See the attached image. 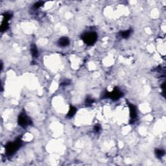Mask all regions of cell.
I'll return each mask as SVG.
<instances>
[{"instance_id": "52a82bcc", "label": "cell", "mask_w": 166, "mask_h": 166, "mask_svg": "<svg viewBox=\"0 0 166 166\" xmlns=\"http://www.w3.org/2000/svg\"><path fill=\"white\" fill-rule=\"evenodd\" d=\"M70 44V40L67 37H62L58 41V45L60 47H66Z\"/></svg>"}, {"instance_id": "4fadbf2b", "label": "cell", "mask_w": 166, "mask_h": 166, "mask_svg": "<svg viewBox=\"0 0 166 166\" xmlns=\"http://www.w3.org/2000/svg\"><path fill=\"white\" fill-rule=\"evenodd\" d=\"M44 3V1H38V2L37 3L34 4V7L35 8V9H38V8L40 7H41L42 5Z\"/></svg>"}, {"instance_id": "30bf717a", "label": "cell", "mask_w": 166, "mask_h": 166, "mask_svg": "<svg viewBox=\"0 0 166 166\" xmlns=\"http://www.w3.org/2000/svg\"><path fill=\"white\" fill-rule=\"evenodd\" d=\"M76 112H77V108H76L75 107H74V106H70V110H69L68 113V114H67V117H73V116L75 114Z\"/></svg>"}, {"instance_id": "7a4b0ae2", "label": "cell", "mask_w": 166, "mask_h": 166, "mask_svg": "<svg viewBox=\"0 0 166 166\" xmlns=\"http://www.w3.org/2000/svg\"><path fill=\"white\" fill-rule=\"evenodd\" d=\"M19 125L23 128H25L29 125H31L33 122L25 112H21L19 115L18 120Z\"/></svg>"}, {"instance_id": "5b68a950", "label": "cell", "mask_w": 166, "mask_h": 166, "mask_svg": "<svg viewBox=\"0 0 166 166\" xmlns=\"http://www.w3.org/2000/svg\"><path fill=\"white\" fill-rule=\"evenodd\" d=\"M11 18V14L10 13H5V16H4V20L2 24H1V31L3 32L5 31H6L8 28V22L10 20Z\"/></svg>"}, {"instance_id": "7c38bea8", "label": "cell", "mask_w": 166, "mask_h": 166, "mask_svg": "<svg viewBox=\"0 0 166 166\" xmlns=\"http://www.w3.org/2000/svg\"><path fill=\"white\" fill-rule=\"evenodd\" d=\"M94 102V99H92V98H90L88 97L86 99V100L85 103L86 106H90V105H92V103H93Z\"/></svg>"}, {"instance_id": "277c9868", "label": "cell", "mask_w": 166, "mask_h": 166, "mask_svg": "<svg viewBox=\"0 0 166 166\" xmlns=\"http://www.w3.org/2000/svg\"><path fill=\"white\" fill-rule=\"evenodd\" d=\"M123 95V94L120 90L115 88L114 90L111 92H106L105 94L104 95V98H110L111 99L114 101H117Z\"/></svg>"}, {"instance_id": "9c48e42d", "label": "cell", "mask_w": 166, "mask_h": 166, "mask_svg": "<svg viewBox=\"0 0 166 166\" xmlns=\"http://www.w3.org/2000/svg\"><path fill=\"white\" fill-rule=\"evenodd\" d=\"M31 53L32 54V56L34 58H37L38 56V49H37V46L34 44L31 45Z\"/></svg>"}, {"instance_id": "ba28073f", "label": "cell", "mask_w": 166, "mask_h": 166, "mask_svg": "<svg viewBox=\"0 0 166 166\" xmlns=\"http://www.w3.org/2000/svg\"><path fill=\"white\" fill-rule=\"evenodd\" d=\"M132 33V30L128 29V30H127V31H123L120 32V33H119V34H120V37H121V38L126 39V38H128V37L131 36V33Z\"/></svg>"}, {"instance_id": "8fae6325", "label": "cell", "mask_w": 166, "mask_h": 166, "mask_svg": "<svg viewBox=\"0 0 166 166\" xmlns=\"http://www.w3.org/2000/svg\"><path fill=\"white\" fill-rule=\"evenodd\" d=\"M155 154L156 157L158 158H161L162 157L164 156L165 154V151L163 149H156L155 150Z\"/></svg>"}, {"instance_id": "9a60e30c", "label": "cell", "mask_w": 166, "mask_h": 166, "mask_svg": "<svg viewBox=\"0 0 166 166\" xmlns=\"http://www.w3.org/2000/svg\"><path fill=\"white\" fill-rule=\"evenodd\" d=\"M70 84V82H68V81H64V82H62L61 84V86H66V85H68V84Z\"/></svg>"}, {"instance_id": "3957f363", "label": "cell", "mask_w": 166, "mask_h": 166, "mask_svg": "<svg viewBox=\"0 0 166 166\" xmlns=\"http://www.w3.org/2000/svg\"><path fill=\"white\" fill-rule=\"evenodd\" d=\"M82 39L87 45H93L97 39V35L95 32L86 33L82 36Z\"/></svg>"}, {"instance_id": "6da1fadb", "label": "cell", "mask_w": 166, "mask_h": 166, "mask_svg": "<svg viewBox=\"0 0 166 166\" xmlns=\"http://www.w3.org/2000/svg\"><path fill=\"white\" fill-rule=\"evenodd\" d=\"M22 142L20 138L16 139V140L14 142H9L6 145V153L8 156H11L14 154L18 149L22 146Z\"/></svg>"}, {"instance_id": "5bb4252c", "label": "cell", "mask_w": 166, "mask_h": 166, "mask_svg": "<svg viewBox=\"0 0 166 166\" xmlns=\"http://www.w3.org/2000/svg\"><path fill=\"white\" fill-rule=\"evenodd\" d=\"M100 129H101V127L99 124H96V125L94 126V131L95 132H96V133H97V132H99V131H100Z\"/></svg>"}, {"instance_id": "8992f818", "label": "cell", "mask_w": 166, "mask_h": 166, "mask_svg": "<svg viewBox=\"0 0 166 166\" xmlns=\"http://www.w3.org/2000/svg\"><path fill=\"white\" fill-rule=\"evenodd\" d=\"M128 106H129L130 108V115H131V120L134 121L137 118V111L136 106L131 103H128Z\"/></svg>"}]
</instances>
